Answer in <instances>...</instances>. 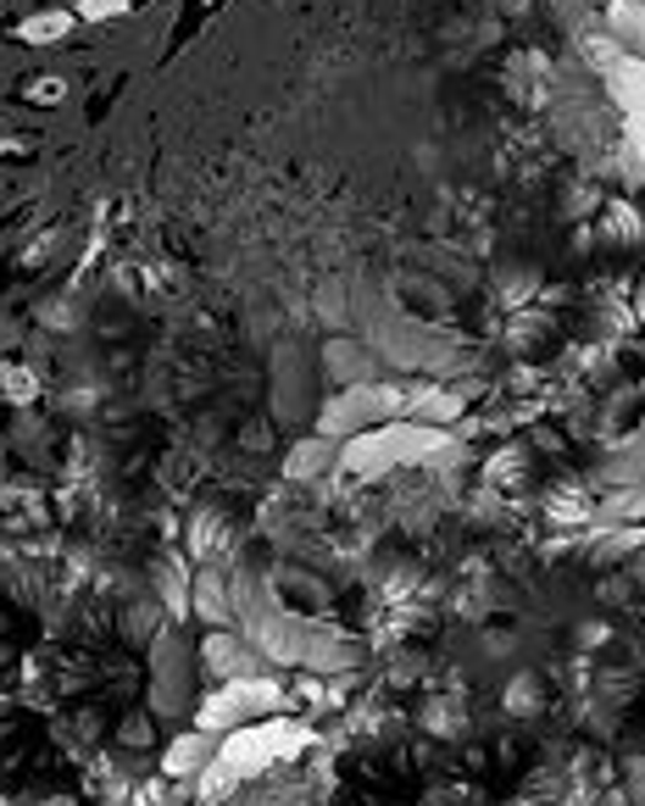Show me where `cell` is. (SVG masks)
I'll return each instance as SVG.
<instances>
[{
    "instance_id": "7a4b0ae2",
    "label": "cell",
    "mask_w": 645,
    "mask_h": 806,
    "mask_svg": "<svg viewBox=\"0 0 645 806\" xmlns=\"http://www.w3.org/2000/svg\"><path fill=\"white\" fill-rule=\"evenodd\" d=\"M184 695H190V667H178V640H162L151 667V701L156 712H184Z\"/></svg>"
},
{
    "instance_id": "277c9868",
    "label": "cell",
    "mask_w": 645,
    "mask_h": 806,
    "mask_svg": "<svg viewBox=\"0 0 645 806\" xmlns=\"http://www.w3.org/2000/svg\"><path fill=\"white\" fill-rule=\"evenodd\" d=\"M201 656H206V667H212L217 679H239V673H262V656H256V645H250V640H234V634H212Z\"/></svg>"
},
{
    "instance_id": "30bf717a",
    "label": "cell",
    "mask_w": 645,
    "mask_h": 806,
    "mask_svg": "<svg viewBox=\"0 0 645 806\" xmlns=\"http://www.w3.org/2000/svg\"><path fill=\"white\" fill-rule=\"evenodd\" d=\"M0 389H7V400H18V407L40 400V378H34V367H23V361H7V367H0Z\"/></svg>"
},
{
    "instance_id": "6da1fadb",
    "label": "cell",
    "mask_w": 645,
    "mask_h": 806,
    "mask_svg": "<svg viewBox=\"0 0 645 806\" xmlns=\"http://www.w3.org/2000/svg\"><path fill=\"white\" fill-rule=\"evenodd\" d=\"M284 706V684L267 679V673H239V679H223V690L212 701H201L195 723L212 728V734H228V728H245V723H262Z\"/></svg>"
},
{
    "instance_id": "ffe728a7",
    "label": "cell",
    "mask_w": 645,
    "mask_h": 806,
    "mask_svg": "<svg viewBox=\"0 0 645 806\" xmlns=\"http://www.w3.org/2000/svg\"><path fill=\"white\" fill-rule=\"evenodd\" d=\"M7 151H18V140H12L7 129H0V156H7Z\"/></svg>"
},
{
    "instance_id": "4fadbf2b",
    "label": "cell",
    "mask_w": 645,
    "mask_h": 806,
    "mask_svg": "<svg viewBox=\"0 0 645 806\" xmlns=\"http://www.w3.org/2000/svg\"><path fill=\"white\" fill-rule=\"evenodd\" d=\"M645 545V529H617V534H606L601 545H595V562H617V557H628V551H639Z\"/></svg>"
},
{
    "instance_id": "ba28073f",
    "label": "cell",
    "mask_w": 645,
    "mask_h": 806,
    "mask_svg": "<svg viewBox=\"0 0 645 806\" xmlns=\"http://www.w3.org/2000/svg\"><path fill=\"white\" fill-rule=\"evenodd\" d=\"M545 512L556 518V523H590V490L584 484H551L545 490Z\"/></svg>"
},
{
    "instance_id": "d6986e66",
    "label": "cell",
    "mask_w": 645,
    "mask_h": 806,
    "mask_svg": "<svg viewBox=\"0 0 645 806\" xmlns=\"http://www.w3.org/2000/svg\"><path fill=\"white\" fill-rule=\"evenodd\" d=\"M628 579H634V584H645V557H639V562L628 568Z\"/></svg>"
},
{
    "instance_id": "5bb4252c",
    "label": "cell",
    "mask_w": 645,
    "mask_h": 806,
    "mask_svg": "<svg viewBox=\"0 0 645 806\" xmlns=\"http://www.w3.org/2000/svg\"><path fill=\"white\" fill-rule=\"evenodd\" d=\"M506 706H512L518 717L540 712V679H534V673H518V679L506 684Z\"/></svg>"
},
{
    "instance_id": "52a82bcc",
    "label": "cell",
    "mask_w": 645,
    "mask_h": 806,
    "mask_svg": "<svg viewBox=\"0 0 645 806\" xmlns=\"http://www.w3.org/2000/svg\"><path fill=\"white\" fill-rule=\"evenodd\" d=\"M606 34L623 51L645 45V0H612V7H606Z\"/></svg>"
},
{
    "instance_id": "9c48e42d",
    "label": "cell",
    "mask_w": 645,
    "mask_h": 806,
    "mask_svg": "<svg viewBox=\"0 0 645 806\" xmlns=\"http://www.w3.org/2000/svg\"><path fill=\"white\" fill-rule=\"evenodd\" d=\"M68 29H73V18H68V12H51V7H45V12H29V18H23V23L12 29V34H18L23 45H57V40H62Z\"/></svg>"
},
{
    "instance_id": "5b68a950",
    "label": "cell",
    "mask_w": 645,
    "mask_h": 806,
    "mask_svg": "<svg viewBox=\"0 0 645 806\" xmlns=\"http://www.w3.org/2000/svg\"><path fill=\"white\" fill-rule=\"evenodd\" d=\"M322 361L335 367L329 378H335L340 389H346V384H368V378H379V373H373V356H368L362 345H351V339H335L329 350H322Z\"/></svg>"
},
{
    "instance_id": "8992f818",
    "label": "cell",
    "mask_w": 645,
    "mask_h": 806,
    "mask_svg": "<svg viewBox=\"0 0 645 806\" xmlns=\"http://www.w3.org/2000/svg\"><path fill=\"white\" fill-rule=\"evenodd\" d=\"M335 462V440L329 435H317V440H300L289 457H284V479L289 484H306V479H317L322 468Z\"/></svg>"
},
{
    "instance_id": "9a60e30c",
    "label": "cell",
    "mask_w": 645,
    "mask_h": 806,
    "mask_svg": "<svg viewBox=\"0 0 645 806\" xmlns=\"http://www.w3.org/2000/svg\"><path fill=\"white\" fill-rule=\"evenodd\" d=\"M23 95H29L34 106H57V101H68V79H34Z\"/></svg>"
},
{
    "instance_id": "ac0fdd59",
    "label": "cell",
    "mask_w": 645,
    "mask_h": 806,
    "mask_svg": "<svg viewBox=\"0 0 645 806\" xmlns=\"http://www.w3.org/2000/svg\"><path fill=\"white\" fill-rule=\"evenodd\" d=\"M123 7H129V0H84V18H112Z\"/></svg>"
},
{
    "instance_id": "7c38bea8",
    "label": "cell",
    "mask_w": 645,
    "mask_h": 806,
    "mask_svg": "<svg viewBox=\"0 0 645 806\" xmlns=\"http://www.w3.org/2000/svg\"><path fill=\"white\" fill-rule=\"evenodd\" d=\"M601 518L606 523H628V518H645V484H634V490H617L606 507H601Z\"/></svg>"
},
{
    "instance_id": "8fae6325",
    "label": "cell",
    "mask_w": 645,
    "mask_h": 806,
    "mask_svg": "<svg viewBox=\"0 0 645 806\" xmlns=\"http://www.w3.org/2000/svg\"><path fill=\"white\" fill-rule=\"evenodd\" d=\"M523 473H529V457H523L518 446H506V451L490 462V484H495V490H501V484H506V490H518V484H523Z\"/></svg>"
},
{
    "instance_id": "2e32d148",
    "label": "cell",
    "mask_w": 645,
    "mask_h": 806,
    "mask_svg": "<svg viewBox=\"0 0 645 806\" xmlns=\"http://www.w3.org/2000/svg\"><path fill=\"white\" fill-rule=\"evenodd\" d=\"M134 806H190V800L173 795V778H162V784H145V789L134 795Z\"/></svg>"
},
{
    "instance_id": "3957f363",
    "label": "cell",
    "mask_w": 645,
    "mask_h": 806,
    "mask_svg": "<svg viewBox=\"0 0 645 806\" xmlns=\"http://www.w3.org/2000/svg\"><path fill=\"white\" fill-rule=\"evenodd\" d=\"M212 756H217V734L195 723L190 734H178V739L167 745V756H162V773H167V778H201V773L212 767Z\"/></svg>"
},
{
    "instance_id": "e0dca14e",
    "label": "cell",
    "mask_w": 645,
    "mask_h": 806,
    "mask_svg": "<svg viewBox=\"0 0 645 806\" xmlns=\"http://www.w3.org/2000/svg\"><path fill=\"white\" fill-rule=\"evenodd\" d=\"M123 739L129 745H151V717H129L123 723Z\"/></svg>"
}]
</instances>
